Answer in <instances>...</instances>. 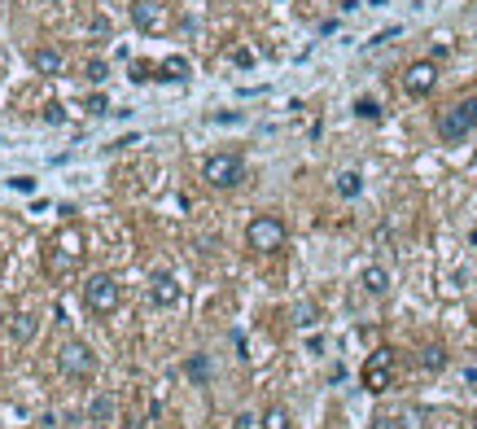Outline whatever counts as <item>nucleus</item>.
Listing matches in <instances>:
<instances>
[{
	"label": "nucleus",
	"instance_id": "nucleus-1",
	"mask_svg": "<svg viewBox=\"0 0 477 429\" xmlns=\"http://www.w3.org/2000/svg\"><path fill=\"white\" fill-rule=\"evenodd\" d=\"M473 128H477V96H464V101H456V106H447V110L438 114V136H442L447 145L464 140Z\"/></svg>",
	"mask_w": 477,
	"mask_h": 429
},
{
	"label": "nucleus",
	"instance_id": "nucleus-2",
	"mask_svg": "<svg viewBox=\"0 0 477 429\" xmlns=\"http://www.w3.org/2000/svg\"><path fill=\"white\" fill-rule=\"evenodd\" d=\"M285 223L276 219V215H259V219H249V228H245V245L249 250H259V255H271V250H281L285 245Z\"/></svg>",
	"mask_w": 477,
	"mask_h": 429
},
{
	"label": "nucleus",
	"instance_id": "nucleus-3",
	"mask_svg": "<svg viewBox=\"0 0 477 429\" xmlns=\"http://www.w3.org/2000/svg\"><path fill=\"white\" fill-rule=\"evenodd\" d=\"M84 302H88V311H96V316H110L114 307H118V281L110 272H96V276H88L84 281Z\"/></svg>",
	"mask_w": 477,
	"mask_h": 429
},
{
	"label": "nucleus",
	"instance_id": "nucleus-4",
	"mask_svg": "<svg viewBox=\"0 0 477 429\" xmlns=\"http://www.w3.org/2000/svg\"><path fill=\"white\" fill-rule=\"evenodd\" d=\"M390 377H394V350H372V355L364 360V372H359V381H364V390L368 394H381V390H390Z\"/></svg>",
	"mask_w": 477,
	"mask_h": 429
},
{
	"label": "nucleus",
	"instance_id": "nucleus-5",
	"mask_svg": "<svg viewBox=\"0 0 477 429\" xmlns=\"http://www.w3.org/2000/svg\"><path fill=\"white\" fill-rule=\"evenodd\" d=\"M57 368L66 372V377H92V368H96V360H92V346L88 342H62V350H57Z\"/></svg>",
	"mask_w": 477,
	"mask_h": 429
},
{
	"label": "nucleus",
	"instance_id": "nucleus-6",
	"mask_svg": "<svg viewBox=\"0 0 477 429\" xmlns=\"http://www.w3.org/2000/svg\"><path fill=\"white\" fill-rule=\"evenodd\" d=\"M202 175H206V184H215V189H232V184H241L245 162L237 154H215V158H206Z\"/></svg>",
	"mask_w": 477,
	"mask_h": 429
},
{
	"label": "nucleus",
	"instance_id": "nucleus-7",
	"mask_svg": "<svg viewBox=\"0 0 477 429\" xmlns=\"http://www.w3.org/2000/svg\"><path fill=\"white\" fill-rule=\"evenodd\" d=\"M149 302H154V307H175V302H180V281H175L171 272H154L149 276Z\"/></svg>",
	"mask_w": 477,
	"mask_h": 429
},
{
	"label": "nucleus",
	"instance_id": "nucleus-8",
	"mask_svg": "<svg viewBox=\"0 0 477 429\" xmlns=\"http://www.w3.org/2000/svg\"><path fill=\"white\" fill-rule=\"evenodd\" d=\"M434 79H438L434 62H416V66H408V74H403V92H408V96H425V92L434 88Z\"/></svg>",
	"mask_w": 477,
	"mask_h": 429
},
{
	"label": "nucleus",
	"instance_id": "nucleus-9",
	"mask_svg": "<svg viewBox=\"0 0 477 429\" xmlns=\"http://www.w3.org/2000/svg\"><path fill=\"white\" fill-rule=\"evenodd\" d=\"M31 66H35V74H62V48H53V44H40L35 53H31Z\"/></svg>",
	"mask_w": 477,
	"mask_h": 429
},
{
	"label": "nucleus",
	"instance_id": "nucleus-10",
	"mask_svg": "<svg viewBox=\"0 0 477 429\" xmlns=\"http://www.w3.org/2000/svg\"><path fill=\"white\" fill-rule=\"evenodd\" d=\"M114 416H118L114 394H92V403H88V420H92V425H114Z\"/></svg>",
	"mask_w": 477,
	"mask_h": 429
},
{
	"label": "nucleus",
	"instance_id": "nucleus-11",
	"mask_svg": "<svg viewBox=\"0 0 477 429\" xmlns=\"http://www.w3.org/2000/svg\"><path fill=\"white\" fill-rule=\"evenodd\" d=\"M132 22H136L140 31H158L162 27V13H158L154 0H136V5H132Z\"/></svg>",
	"mask_w": 477,
	"mask_h": 429
},
{
	"label": "nucleus",
	"instance_id": "nucleus-12",
	"mask_svg": "<svg viewBox=\"0 0 477 429\" xmlns=\"http://www.w3.org/2000/svg\"><path fill=\"white\" fill-rule=\"evenodd\" d=\"M359 285H364L372 298H381V294L390 289V272H386V267H376V263H368V267L359 272Z\"/></svg>",
	"mask_w": 477,
	"mask_h": 429
},
{
	"label": "nucleus",
	"instance_id": "nucleus-13",
	"mask_svg": "<svg viewBox=\"0 0 477 429\" xmlns=\"http://www.w3.org/2000/svg\"><path fill=\"white\" fill-rule=\"evenodd\" d=\"M416 364H420L425 372H442V368H447V350H442L438 342H430V346H420V355H416Z\"/></svg>",
	"mask_w": 477,
	"mask_h": 429
},
{
	"label": "nucleus",
	"instance_id": "nucleus-14",
	"mask_svg": "<svg viewBox=\"0 0 477 429\" xmlns=\"http://www.w3.org/2000/svg\"><path fill=\"white\" fill-rule=\"evenodd\" d=\"M9 338H13V342H31V338H35V316H13Z\"/></svg>",
	"mask_w": 477,
	"mask_h": 429
},
{
	"label": "nucleus",
	"instance_id": "nucleus-15",
	"mask_svg": "<svg viewBox=\"0 0 477 429\" xmlns=\"http://www.w3.org/2000/svg\"><path fill=\"white\" fill-rule=\"evenodd\" d=\"M359 189H364V175L359 171H342L337 175V193L342 197H359Z\"/></svg>",
	"mask_w": 477,
	"mask_h": 429
},
{
	"label": "nucleus",
	"instance_id": "nucleus-16",
	"mask_svg": "<svg viewBox=\"0 0 477 429\" xmlns=\"http://www.w3.org/2000/svg\"><path fill=\"white\" fill-rule=\"evenodd\" d=\"M57 241H62V259H79V255H84V237L74 233V228H66Z\"/></svg>",
	"mask_w": 477,
	"mask_h": 429
},
{
	"label": "nucleus",
	"instance_id": "nucleus-17",
	"mask_svg": "<svg viewBox=\"0 0 477 429\" xmlns=\"http://www.w3.org/2000/svg\"><path fill=\"white\" fill-rule=\"evenodd\" d=\"M398 429H425V408H416V403H408V408L398 412Z\"/></svg>",
	"mask_w": 477,
	"mask_h": 429
},
{
	"label": "nucleus",
	"instance_id": "nucleus-18",
	"mask_svg": "<svg viewBox=\"0 0 477 429\" xmlns=\"http://www.w3.org/2000/svg\"><path fill=\"white\" fill-rule=\"evenodd\" d=\"M162 70H167L162 79H189V62H184V57H167Z\"/></svg>",
	"mask_w": 477,
	"mask_h": 429
},
{
	"label": "nucleus",
	"instance_id": "nucleus-19",
	"mask_svg": "<svg viewBox=\"0 0 477 429\" xmlns=\"http://www.w3.org/2000/svg\"><path fill=\"white\" fill-rule=\"evenodd\" d=\"M263 429H289V412L285 408H267L263 412Z\"/></svg>",
	"mask_w": 477,
	"mask_h": 429
},
{
	"label": "nucleus",
	"instance_id": "nucleus-20",
	"mask_svg": "<svg viewBox=\"0 0 477 429\" xmlns=\"http://www.w3.org/2000/svg\"><path fill=\"white\" fill-rule=\"evenodd\" d=\"M355 114H359V118H376V114H381V106H376L372 96H359V101H355Z\"/></svg>",
	"mask_w": 477,
	"mask_h": 429
},
{
	"label": "nucleus",
	"instance_id": "nucleus-21",
	"mask_svg": "<svg viewBox=\"0 0 477 429\" xmlns=\"http://www.w3.org/2000/svg\"><path fill=\"white\" fill-rule=\"evenodd\" d=\"M106 74H110V66H106L101 57H92V62H88V79H92V84H106Z\"/></svg>",
	"mask_w": 477,
	"mask_h": 429
},
{
	"label": "nucleus",
	"instance_id": "nucleus-22",
	"mask_svg": "<svg viewBox=\"0 0 477 429\" xmlns=\"http://www.w3.org/2000/svg\"><path fill=\"white\" fill-rule=\"evenodd\" d=\"M44 123H53V128H57V123H66V110L57 106V101H48V106H44Z\"/></svg>",
	"mask_w": 477,
	"mask_h": 429
},
{
	"label": "nucleus",
	"instance_id": "nucleus-23",
	"mask_svg": "<svg viewBox=\"0 0 477 429\" xmlns=\"http://www.w3.org/2000/svg\"><path fill=\"white\" fill-rule=\"evenodd\" d=\"M189 377H193V381H206V360H202V355L189 360Z\"/></svg>",
	"mask_w": 477,
	"mask_h": 429
},
{
	"label": "nucleus",
	"instance_id": "nucleus-24",
	"mask_svg": "<svg viewBox=\"0 0 477 429\" xmlns=\"http://www.w3.org/2000/svg\"><path fill=\"white\" fill-rule=\"evenodd\" d=\"M110 110V101L101 96V92H96V96H88V114H106Z\"/></svg>",
	"mask_w": 477,
	"mask_h": 429
}]
</instances>
